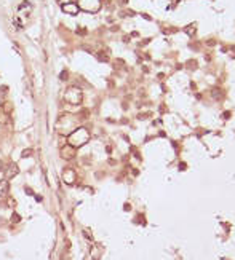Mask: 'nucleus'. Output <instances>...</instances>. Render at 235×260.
<instances>
[{
  "label": "nucleus",
  "instance_id": "f257e3e1",
  "mask_svg": "<svg viewBox=\"0 0 235 260\" xmlns=\"http://www.w3.org/2000/svg\"><path fill=\"white\" fill-rule=\"evenodd\" d=\"M90 141V132L87 128H75L67 137V144L72 147H82Z\"/></svg>",
  "mask_w": 235,
  "mask_h": 260
},
{
  "label": "nucleus",
  "instance_id": "f03ea898",
  "mask_svg": "<svg viewBox=\"0 0 235 260\" xmlns=\"http://www.w3.org/2000/svg\"><path fill=\"white\" fill-rule=\"evenodd\" d=\"M82 98H83V94H82V89H78L77 86L67 88L66 93H64V99H66V102L72 104V105H78V104L82 102Z\"/></svg>",
  "mask_w": 235,
  "mask_h": 260
},
{
  "label": "nucleus",
  "instance_id": "7ed1b4c3",
  "mask_svg": "<svg viewBox=\"0 0 235 260\" xmlns=\"http://www.w3.org/2000/svg\"><path fill=\"white\" fill-rule=\"evenodd\" d=\"M78 8L88 13H96L101 8V0H78Z\"/></svg>",
  "mask_w": 235,
  "mask_h": 260
},
{
  "label": "nucleus",
  "instance_id": "20e7f679",
  "mask_svg": "<svg viewBox=\"0 0 235 260\" xmlns=\"http://www.w3.org/2000/svg\"><path fill=\"white\" fill-rule=\"evenodd\" d=\"M75 153H77V148L72 147V145H69V144L62 145L61 150H59V155H61V158H64V160H72V158L75 156Z\"/></svg>",
  "mask_w": 235,
  "mask_h": 260
},
{
  "label": "nucleus",
  "instance_id": "39448f33",
  "mask_svg": "<svg viewBox=\"0 0 235 260\" xmlns=\"http://www.w3.org/2000/svg\"><path fill=\"white\" fill-rule=\"evenodd\" d=\"M62 181H64L66 184H74V182L77 181V174H75V171H74L72 168H66L64 172H62Z\"/></svg>",
  "mask_w": 235,
  "mask_h": 260
},
{
  "label": "nucleus",
  "instance_id": "423d86ee",
  "mask_svg": "<svg viewBox=\"0 0 235 260\" xmlns=\"http://www.w3.org/2000/svg\"><path fill=\"white\" fill-rule=\"evenodd\" d=\"M18 172H19V168H18L16 163H10V165L7 166V169H5V179L7 181L13 179V177L18 176Z\"/></svg>",
  "mask_w": 235,
  "mask_h": 260
},
{
  "label": "nucleus",
  "instance_id": "0eeeda50",
  "mask_svg": "<svg viewBox=\"0 0 235 260\" xmlns=\"http://www.w3.org/2000/svg\"><path fill=\"white\" fill-rule=\"evenodd\" d=\"M61 8H62V11L66 13V15H72V16H75L77 13L80 11L78 5H77V3H72V2H67V3L61 5Z\"/></svg>",
  "mask_w": 235,
  "mask_h": 260
},
{
  "label": "nucleus",
  "instance_id": "6e6552de",
  "mask_svg": "<svg viewBox=\"0 0 235 260\" xmlns=\"http://www.w3.org/2000/svg\"><path fill=\"white\" fill-rule=\"evenodd\" d=\"M8 193H10V182L7 179L0 181V196H5L7 198Z\"/></svg>",
  "mask_w": 235,
  "mask_h": 260
},
{
  "label": "nucleus",
  "instance_id": "1a4fd4ad",
  "mask_svg": "<svg viewBox=\"0 0 235 260\" xmlns=\"http://www.w3.org/2000/svg\"><path fill=\"white\" fill-rule=\"evenodd\" d=\"M96 59H98L99 62H107L109 61V54L106 51H99L98 54H96Z\"/></svg>",
  "mask_w": 235,
  "mask_h": 260
},
{
  "label": "nucleus",
  "instance_id": "9d476101",
  "mask_svg": "<svg viewBox=\"0 0 235 260\" xmlns=\"http://www.w3.org/2000/svg\"><path fill=\"white\" fill-rule=\"evenodd\" d=\"M32 153H34L32 148H26V150H22V152H21V156H22V158H29Z\"/></svg>",
  "mask_w": 235,
  "mask_h": 260
},
{
  "label": "nucleus",
  "instance_id": "9b49d317",
  "mask_svg": "<svg viewBox=\"0 0 235 260\" xmlns=\"http://www.w3.org/2000/svg\"><path fill=\"white\" fill-rule=\"evenodd\" d=\"M221 93H222L221 89H214V91H213V98H216V99H221V98H222V94H221Z\"/></svg>",
  "mask_w": 235,
  "mask_h": 260
},
{
  "label": "nucleus",
  "instance_id": "f8f14e48",
  "mask_svg": "<svg viewBox=\"0 0 235 260\" xmlns=\"http://www.w3.org/2000/svg\"><path fill=\"white\" fill-rule=\"evenodd\" d=\"M19 220H21V217H19L18 214H13V215H11V222H13V224H18Z\"/></svg>",
  "mask_w": 235,
  "mask_h": 260
},
{
  "label": "nucleus",
  "instance_id": "ddd939ff",
  "mask_svg": "<svg viewBox=\"0 0 235 260\" xmlns=\"http://www.w3.org/2000/svg\"><path fill=\"white\" fill-rule=\"evenodd\" d=\"M7 91H8V88H7V86H0V96L7 94Z\"/></svg>",
  "mask_w": 235,
  "mask_h": 260
},
{
  "label": "nucleus",
  "instance_id": "4468645a",
  "mask_svg": "<svg viewBox=\"0 0 235 260\" xmlns=\"http://www.w3.org/2000/svg\"><path fill=\"white\" fill-rule=\"evenodd\" d=\"M186 32H187L189 35H192V34H193V26H190V27H186Z\"/></svg>",
  "mask_w": 235,
  "mask_h": 260
},
{
  "label": "nucleus",
  "instance_id": "2eb2a0df",
  "mask_svg": "<svg viewBox=\"0 0 235 260\" xmlns=\"http://www.w3.org/2000/svg\"><path fill=\"white\" fill-rule=\"evenodd\" d=\"M59 78H61V80H66V78H67V72L64 70V72H62V74L59 75Z\"/></svg>",
  "mask_w": 235,
  "mask_h": 260
},
{
  "label": "nucleus",
  "instance_id": "dca6fc26",
  "mask_svg": "<svg viewBox=\"0 0 235 260\" xmlns=\"http://www.w3.org/2000/svg\"><path fill=\"white\" fill-rule=\"evenodd\" d=\"M8 204L11 208H15V200H11V198H8Z\"/></svg>",
  "mask_w": 235,
  "mask_h": 260
},
{
  "label": "nucleus",
  "instance_id": "f3484780",
  "mask_svg": "<svg viewBox=\"0 0 235 260\" xmlns=\"http://www.w3.org/2000/svg\"><path fill=\"white\" fill-rule=\"evenodd\" d=\"M58 2H59L61 5H64V3H67V2H69V0H58Z\"/></svg>",
  "mask_w": 235,
  "mask_h": 260
},
{
  "label": "nucleus",
  "instance_id": "a211bd4d",
  "mask_svg": "<svg viewBox=\"0 0 235 260\" xmlns=\"http://www.w3.org/2000/svg\"><path fill=\"white\" fill-rule=\"evenodd\" d=\"M3 169V163H2V160H0V171Z\"/></svg>",
  "mask_w": 235,
  "mask_h": 260
}]
</instances>
